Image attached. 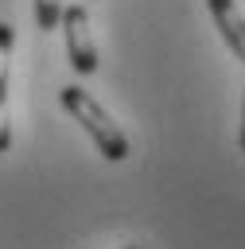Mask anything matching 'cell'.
Returning a JSON list of instances; mask_svg holds the SVG:
<instances>
[{
  "instance_id": "cell-2",
  "label": "cell",
  "mask_w": 245,
  "mask_h": 249,
  "mask_svg": "<svg viewBox=\"0 0 245 249\" xmlns=\"http://www.w3.org/2000/svg\"><path fill=\"white\" fill-rule=\"evenodd\" d=\"M58 27L66 35V58L78 74H93L97 70V47H93V31H89V12L82 4L62 8Z\"/></svg>"
},
{
  "instance_id": "cell-4",
  "label": "cell",
  "mask_w": 245,
  "mask_h": 249,
  "mask_svg": "<svg viewBox=\"0 0 245 249\" xmlns=\"http://www.w3.org/2000/svg\"><path fill=\"white\" fill-rule=\"evenodd\" d=\"M12 43H16L12 23H0V152H8V144H12V124H8V74H12Z\"/></svg>"
},
{
  "instance_id": "cell-7",
  "label": "cell",
  "mask_w": 245,
  "mask_h": 249,
  "mask_svg": "<svg viewBox=\"0 0 245 249\" xmlns=\"http://www.w3.org/2000/svg\"><path fill=\"white\" fill-rule=\"evenodd\" d=\"M124 249H136V245H124Z\"/></svg>"
},
{
  "instance_id": "cell-5",
  "label": "cell",
  "mask_w": 245,
  "mask_h": 249,
  "mask_svg": "<svg viewBox=\"0 0 245 249\" xmlns=\"http://www.w3.org/2000/svg\"><path fill=\"white\" fill-rule=\"evenodd\" d=\"M62 16V0H35V23L39 31H54Z\"/></svg>"
},
{
  "instance_id": "cell-1",
  "label": "cell",
  "mask_w": 245,
  "mask_h": 249,
  "mask_svg": "<svg viewBox=\"0 0 245 249\" xmlns=\"http://www.w3.org/2000/svg\"><path fill=\"white\" fill-rule=\"evenodd\" d=\"M58 97H62V109H66V113H70V117L89 132V140L97 144V152H101L105 160H113V163H117V160H124V156H128V136H124V132L117 128V121H113V117L93 101V93H89V89H82V86H62V93H58Z\"/></svg>"
},
{
  "instance_id": "cell-3",
  "label": "cell",
  "mask_w": 245,
  "mask_h": 249,
  "mask_svg": "<svg viewBox=\"0 0 245 249\" xmlns=\"http://www.w3.org/2000/svg\"><path fill=\"white\" fill-rule=\"evenodd\" d=\"M206 4H210V16H214L222 39H226L229 51L245 62V16L237 12V4H233V0H206Z\"/></svg>"
},
{
  "instance_id": "cell-6",
  "label": "cell",
  "mask_w": 245,
  "mask_h": 249,
  "mask_svg": "<svg viewBox=\"0 0 245 249\" xmlns=\"http://www.w3.org/2000/svg\"><path fill=\"white\" fill-rule=\"evenodd\" d=\"M241 152H245V101H241Z\"/></svg>"
}]
</instances>
